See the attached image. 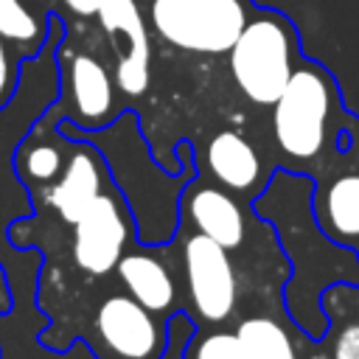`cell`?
I'll list each match as a JSON object with an SVG mask.
<instances>
[{
  "label": "cell",
  "mask_w": 359,
  "mask_h": 359,
  "mask_svg": "<svg viewBox=\"0 0 359 359\" xmlns=\"http://www.w3.org/2000/svg\"><path fill=\"white\" fill-rule=\"evenodd\" d=\"M255 216L266 219L292 264L283 289V306L292 323L309 337L328 334L323 292L334 283L359 286V250L337 244L314 216V180L294 168L272 171L266 185L252 196Z\"/></svg>",
  "instance_id": "cell-1"
},
{
  "label": "cell",
  "mask_w": 359,
  "mask_h": 359,
  "mask_svg": "<svg viewBox=\"0 0 359 359\" xmlns=\"http://www.w3.org/2000/svg\"><path fill=\"white\" fill-rule=\"evenodd\" d=\"M59 129L67 137H84L107 160L112 185L121 191L126 199L135 227H137V241L146 247H163L168 244L177 230H180V199L185 185L196 177V160H194V146L180 143L177 157L182 168L177 174H168L149 151L137 118L132 112H121L109 126L104 129H79L70 121H59Z\"/></svg>",
  "instance_id": "cell-2"
},
{
  "label": "cell",
  "mask_w": 359,
  "mask_h": 359,
  "mask_svg": "<svg viewBox=\"0 0 359 359\" xmlns=\"http://www.w3.org/2000/svg\"><path fill=\"white\" fill-rule=\"evenodd\" d=\"M339 112V90L334 76L300 56L286 90L272 104V137L280 154L289 160L286 168L314 163L323 149L339 140L334 129V115Z\"/></svg>",
  "instance_id": "cell-3"
},
{
  "label": "cell",
  "mask_w": 359,
  "mask_h": 359,
  "mask_svg": "<svg viewBox=\"0 0 359 359\" xmlns=\"http://www.w3.org/2000/svg\"><path fill=\"white\" fill-rule=\"evenodd\" d=\"M297 62V28L275 8H252L236 45L227 50L230 76L255 107H272L280 98Z\"/></svg>",
  "instance_id": "cell-4"
},
{
  "label": "cell",
  "mask_w": 359,
  "mask_h": 359,
  "mask_svg": "<svg viewBox=\"0 0 359 359\" xmlns=\"http://www.w3.org/2000/svg\"><path fill=\"white\" fill-rule=\"evenodd\" d=\"M250 14V0H151L149 6V20L160 39L205 56L227 53Z\"/></svg>",
  "instance_id": "cell-5"
},
{
  "label": "cell",
  "mask_w": 359,
  "mask_h": 359,
  "mask_svg": "<svg viewBox=\"0 0 359 359\" xmlns=\"http://www.w3.org/2000/svg\"><path fill=\"white\" fill-rule=\"evenodd\" d=\"M180 250L188 306L194 317L205 325L227 323L238 303V278L230 261V250L191 227H182Z\"/></svg>",
  "instance_id": "cell-6"
},
{
  "label": "cell",
  "mask_w": 359,
  "mask_h": 359,
  "mask_svg": "<svg viewBox=\"0 0 359 359\" xmlns=\"http://www.w3.org/2000/svg\"><path fill=\"white\" fill-rule=\"evenodd\" d=\"M59 59V98L50 107V112L62 121L76 123L79 129H104L109 126L121 109H118V84L115 76L90 53L67 50L65 39L56 50Z\"/></svg>",
  "instance_id": "cell-7"
},
{
  "label": "cell",
  "mask_w": 359,
  "mask_h": 359,
  "mask_svg": "<svg viewBox=\"0 0 359 359\" xmlns=\"http://www.w3.org/2000/svg\"><path fill=\"white\" fill-rule=\"evenodd\" d=\"M137 238V227L132 219V210L121 191L109 185L73 224L70 233V255L76 269H81L90 278H104L115 272L118 261L126 250H132V241Z\"/></svg>",
  "instance_id": "cell-8"
},
{
  "label": "cell",
  "mask_w": 359,
  "mask_h": 359,
  "mask_svg": "<svg viewBox=\"0 0 359 359\" xmlns=\"http://www.w3.org/2000/svg\"><path fill=\"white\" fill-rule=\"evenodd\" d=\"M93 337L112 359H160L168 339V323L140 306L132 294L115 292L98 303L93 314Z\"/></svg>",
  "instance_id": "cell-9"
},
{
  "label": "cell",
  "mask_w": 359,
  "mask_h": 359,
  "mask_svg": "<svg viewBox=\"0 0 359 359\" xmlns=\"http://www.w3.org/2000/svg\"><path fill=\"white\" fill-rule=\"evenodd\" d=\"M70 140L73 146L65 171L50 188L42 191V202H48L50 210L65 224L73 227L84 216V210L112 185V177L98 146H93L84 137H70Z\"/></svg>",
  "instance_id": "cell-10"
},
{
  "label": "cell",
  "mask_w": 359,
  "mask_h": 359,
  "mask_svg": "<svg viewBox=\"0 0 359 359\" xmlns=\"http://www.w3.org/2000/svg\"><path fill=\"white\" fill-rule=\"evenodd\" d=\"M98 20L109 34L118 65L115 84L126 98H137L149 87V34L135 0H101Z\"/></svg>",
  "instance_id": "cell-11"
},
{
  "label": "cell",
  "mask_w": 359,
  "mask_h": 359,
  "mask_svg": "<svg viewBox=\"0 0 359 359\" xmlns=\"http://www.w3.org/2000/svg\"><path fill=\"white\" fill-rule=\"evenodd\" d=\"M180 227H191L227 250H238L247 238V216L238 199L210 182L191 180L180 199Z\"/></svg>",
  "instance_id": "cell-12"
},
{
  "label": "cell",
  "mask_w": 359,
  "mask_h": 359,
  "mask_svg": "<svg viewBox=\"0 0 359 359\" xmlns=\"http://www.w3.org/2000/svg\"><path fill=\"white\" fill-rule=\"evenodd\" d=\"M70 146L73 140L59 129V118L48 109L14 149V171L20 182L31 191L50 188L65 171Z\"/></svg>",
  "instance_id": "cell-13"
},
{
  "label": "cell",
  "mask_w": 359,
  "mask_h": 359,
  "mask_svg": "<svg viewBox=\"0 0 359 359\" xmlns=\"http://www.w3.org/2000/svg\"><path fill=\"white\" fill-rule=\"evenodd\" d=\"M205 168L213 177V182L227 188L230 194H252L255 196L266 185L264 165H261L255 146L233 129H222L208 140Z\"/></svg>",
  "instance_id": "cell-14"
},
{
  "label": "cell",
  "mask_w": 359,
  "mask_h": 359,
  "mask_svg": "<svg viewBox=\"0 0 359 359\" xmlns=\"http://www.w3.org/2000/svg\"><path fill=\"white\" fill-rule=\"evenodd\" d=\"M115 275L126 294L160 317H171L177 309V286L165 264L146 247L126 250L115 266Z\"/></svg>",
  "instance_id": "cell-15"
},
{
  "label": "cell",
  "mask_w": 359,
  "mask_h": 359,
  "mask_svg": "<svg viewBox=\"0 0 359 359\" xmlns=\"http://www.w3.org/2000/svg\"><path fill=\"white\" fill-rule=\"evenodd\" d=\"M314 216L337 244H359V168L314 182Z\"/></svg>",
  "instance_id": "cell-16"
},
{
  "label": "cell",
  "mask_w": 359,
  "mask_h": 359,
  "mask_svg": "<svg viewBox=\"0 0 359 359\" xmlns=\"http://www.w3.org/2000/svg\"><path fill=\"white\" fill-rule=\"evenodd\" d=\"M0 34L22 53V59H31L50 36V14L34 17L20 0H0Z\"/></svg>",
  "instance_id": "cell-17"
},
{
  "label": "cell",
  "mask_w": 359,
  "mask_h": 359,
  "mask_svg": "<svg viewBox=\"0 0 359 359\" xmlns=\"http://www.w3.org/2000/svg\"><path fill=\"white\" fill-rule=\"evenodd\" d=\"M236 331L244 339L250 359H300L292 334L269 314L247 317Z\"/></svg>",
  "instance_id": "cell-18"
},
{
  "label": "cell",
  "mask_w": 359,
  "mask_h": 359,
  "mask_svg": "<svg viewBox=\"0 0 359 359\" xmlns=\"http://www.w3.org/2000/svg\"><path fill=\"white\" fill-rule=\"evenodd\" d=\"M351 286L356 283H334L323 292V311L328 306L342 309L348 317H328L331 328V359H359V314H353Z\"/></svg>",
  "instance_id": "cell-19"
},
{
  "label": "cell",
  "mask_w": 359,
  "mask_h": 359,
  "mask_svg": "<svg viewBox=\"0 0 359 359\" xmlns=\"http://www.w3.org/2000/svg\"><path fill=\"white\" fill-rule=\"evenodd\" d=\"M185 359H250V353L238 331L208 328L191 337L185 348Z\"/></svg>",
  "instance_id": "cell-20"
},
{
  "label": "cell",
  "mask_w": 359,
  "mask_h": 359,
  "mask_svg": "<svg viewBox=\"0 0 359 359\" xmlns=\"http://www.w3.org/2000/svg\"><path fill=\"white\" fill-rule=\"evenodd\" d=\"M22 73V53L0 34V109L14 98Z\"/></svg>",
  "instance_id": "cell-21"
},
{
  "label": "cell",
  "mask_w": 359,
  "mask_h": 359,
  "mask_svg": "<svg viewBox=\"0 0 359 359\" xmlns=\"http://www.w3.org/2000/svg\"><path fill=\"white\" fill-rule=\"evenodd\" d=\"M62 3L79 17H93L98 14V6H101V0H62Z\"/></svg>",
  "instance_id": "cell-22"
},
{
  "label": "cell",
  "mask_w": 359,
  "mask_h": 359,
  "mask_svg": "<svg viewBox=\"0 0 359 359\" xmlns=\"http://www.w3.org/2000/svg\"><path fill=\"white\" fill-rule=\"evenodd\" d=\"M11 306H14V294H11V286H8L6 275H3V266H0V314L11 311Z\"/></svg>",
  "instance_id": "cell-23"
},
{
  "label": "cell",
  "mask_w": 359,
  "mask_h": 359,
  "mask_svg": "<svg viewBox=\"0 0 359 359\" xmlns=\"http://www.w3.org/2000/svg\"><path fill=\"white\" fill-rule=\"evenodd\" d=\"M356 250H359V244H356Z\"/></svg>",
  "instance_id": "cell-24"
}]
</instances>
